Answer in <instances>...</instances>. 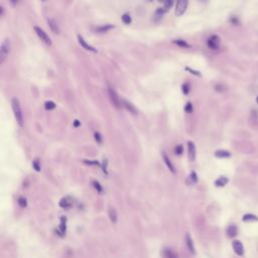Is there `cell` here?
Here are the masks:
<instances>
[{"mask_svg": "<svg viewBox=\"0 0 258 258\" xmlns=\"http://www.w3.org/2000/svg\"><path fill=\"white\" fill-rule=\"evenodd\" d=\"M215 156L219 157V159H227V157H230L231 156V153L229 151H227V150H217L216 152H215Z\"/></svg>", "mask_w": 258, "mask_h": 258, "instance_id": "obj_15", "label": "cell"}, {"mask_svg": "<svg viewBox=\"0 0 258 258\" xmlns=\"http://www.w3.org/2000/svg\"><path fill=\"white\" fill-rule=\"evenodd\" d=\"M32 167H33V168L36 169V171H40V161H38L37 159H34L32 161Z\"/></svg>", "mask_w": 258, "mask_h": 258, "instance_id": "obj_31", "label": "cell"}, {"mask_svg": "<svg viewBox=\"0 0 258 258\" xmlns=\"http://www.w3.org/2000/svg\"><path fill=\"white\" fill-rule=\"evenodd\" d=\"M184 70H187V71H188L190 73H192V74H194V75H197V76H201V74H200L199 72H196V71H194V70H192L191 68H188V67H186L184 68Z\"/></svg>", "mask_w": 258, "mask_h": 258, "instance_id": "obj_35", "label": "cell"}, {"mask_svg": "<svg viewBox=\"0 0 258 258\" xmlns=\"http://www.w3.org/2000/svg\"><path fill=\"white\" fill-rule=\"evenodd\" d=\"M108 93H109V97H110V100H111V102H112V104L116 107V108L119 109L121 107L122 101L119 99L118 94L116 93V91L114 90V88L111 87L110 85H108Z\"/></svg>", "mask_w": 258, "mask_h": 258, "instance_id": "obj_3", "label": "cell"}, {"mask_svg": "<svg viewBox=\"0 0 258 258\" xmlns=\"http://www.w3.org/2000/svg\"><path fill=\"white\" fill-rule=\"evenodd\" d=\"M188 0H178L176 5V16H180L183 15L188 8Z\"/></svg>", "mask_w": 258, "mask_h": 258, "instance_id": "obj_5", "label": "cell"}, {"mask_svg": "<svg viewBox=\"0 0 258 258\" xmlns=\"http://www.w3.org/2000/svg\"><path fill=\"white\" fill-rule=\"evenodd\" d=\"M122 104H123V106L125 107V109L128 111V112H130L131 114L133 115H137L138 114V111L136 109V107L133 105V104H131L129 101H127V100H124L123 99L122 100Z\"/></svg>", "mask_w": 258, "mask_h": 258, "instance_id": "obj_9", "label": "cell"}, {"mask_svg": "<svg viewBox=\"0 0 258 258\" xmlns=\"http://www.w3.org/2000/svg\"><path fill=\"white\" fill-rule=\"evenodd\" d=\"M94 137H95V140L97 141L99 144L102 143V140H103V139H102V135H101V134H100L99 132H95V133H94Z\"/></svg>", "mask_w": 258, "mask_h": 258, "instance_id": "obj_33", "label": "cell"}, {"mask_svg": "<svg viewBox=\"0 0 258 258\" xmlns=\"http://www.w3.org/2000/svg\"><path fill=\"white\" fill-rule=\"evenodd\" d=\"M9 52H10V40L9 38H5L2 41L1 48H0V61H1V63L5 61Z\"/></svg>", "mask_w": 258, "mask_h": 258, "instance_id": "obj_2", "label": "cell"}, {"mask_svg": "<svg viewBox=\"0 0 258 258\" xmlns=\"http://www.w3.org/2000/svg\"><path fill=\"white\" fill-rule=\"evenodd\" d=\"M164 255H165V258H179L178 255L174 252V251H171V249H167L164 251Z\"/></svg>", "mask_w": 258, "mask_h": 258, "instance_id": "obj_20", "label": "cell"}, {"mask_svg": "<svg viewBox=\"0 0 258 258\" xmlns=\"http://www.w3.org/2000/svg\"><path fill=\"white\" fill-rule=\"evenodd\" d=\"M175 152H176V154H178V155L182 154V153L184 152V147H183V145H182V144H179L178 146H176Z\"/></svg>", "mask_w": 258, "mask_h": 258, "instance_id": "obj_28", "label": "cell"}, {"mask_svg": "<svg viewBox=\"0 0 258 258\" xmlns=\"http://www.w3.org/2000/svg\"><path fill=\"white\" fill-rule=\"evenodd\" d=\"M61 233H63V234H65V232H66V217H61Z\"/></svg>", "mask_w": 258, "mask_h": 258, "instance_id": "obj_25", "label": "cell"}, {"mask_svg": "<svg viewBox=\"0 0 258 258\" xmlns=\"http://www.w3.org/2000/svg\"><path fill=\"white\" fill-rule=\"evenodd\" d=\"M11 107H12L15 120H16L19 126L22 127L23 126V114H22L20 103H19V100L17 98H12V100H11Z\"/></svg>", "mask_w": 258, "mask_h": 258, "instance_id": "obj_1", "label": "cell"}, {"mask_svg": "<svg viewBox=\"0 0 258 258\" xmlns=\"http://www.w3.org/2000/svg\"><path fill=\"white\" fill-rule=\"evenodd\" d=\"M48 25L53 33H56V34L60 33V27H59V25H57V21L53 18H48Z\"/></svg>", "mask_w": 258, "mask_h": 258, "instance_id": "obj_11", "label": "cell"}, {"mask_svg": "<svg viewBox=\"0 0 258 258\" xmlns=\"http://www.w3.org/2000/svg\"><path fill=\"white\" fill-rule=\"evenodd\" d=\"M10 3H11V5L12 6H15L17 4V2H18V0H9Z\"/></svg>", "mask_w": 258, "mask_h": 258, "instance_id": "obj_36", "label": "cell"}, {"mask_svg": "<svg viewBox=\"0 0 258 258\" xmlns=\"http://www.w3.org/2000/svg\"><path fill=\"white\" fill-rule=\"evenodd\" d=\"M256 102H257V104H258V96L256 97Z\"/></svg>", "mask_w": 258, "mask_h": 258, "instance_id": "obj_40", "label": "cell"}, {"mask_svg": "<svg viewBox=\"0 0 258 258\" xmlns=\"http://www.w3.org/2000/svg\"><path fill=\"white\" fill-rule=\"evenodd\" d=\"M159 1H160V2H164L165 0H159Z\"/></svg>", "mask_w": 258, "mask_h": 258, "instance_id": "obj_39", "label": "cell"}, {"mask_svg": "<svg viewBox=\"0 0 258 258\" xmlns=\"http://www.w3.org/2000/svg\"><path fill=\"white\" fill-rule=\"evenodd\" d=\"M186 244H187L188 249L190 250V252L194 254L195 253V246H194V242H192L190 234H187V236H186Z\"/></svg>", "mask_w": 258, "mask_h": 258, "instance_id": "obj_14", "label": "cell"}, {"mask_svg": "<svg viewBox=\"0 0 258 258\" xmlns=\"http://www.w3.org/2000/svg\"><path fill=\"white\" fill-rule=\"evenodd\" d=\"M18 205L20 206L21 208H25L26 206H27V202H26V199L23 198V197L19 198V199H18Z\"/></svg>", "mask_w": 258, "mask_h": 258, "instance_id": "obj_26", "label": "cell"}, {"mask_svg": "<svg viewBox=\"0 0 258 258\" xmlns=\"http://www.w3.org/2000/svg\"><path fill=\"white\" fill-rule=\"evenodd\" d=\"M60 206L61 208H69V207H71V203L68 202V199H63L60 202Z\"/></svg>", "mask_w": 258, "mask_h": 258, "instance_id": "obj_24", "label": "cell"}, {"mask_svg": "<svg viewBox=\"0 0 258 258\" xmlns=\"http://www.w3.org/2000/svg\"><path fill=\"white\" fill-rule=\"evenodd\" d=\"M174 44H176V45H179V47H182V48H190L191 45L188 44L187 41L182 40H174Z\"/></svg>", "mask_w": 258, "mask_h": 258, "instance_id": "obj_19", "label": "cell"}, {"mask_svg": "<svg viewBox=\"0 0 258 258\" xmlns=\"http://www.w3.org/2000/svg\"><path fill=\"white\" fill-rule=\"evenodd\" d=\"M44 108L45 110H53L56 108V104L53 101H47L44 103Z\"/></svg>", "mask_w": 258, "mask_h": 258, "instance_id": "obj_22", "label": "cell"}, {"mask_svg": "<svg viewBox=\"0 0 258 258\" xmlns=\"http://www.w3.org/2000/svg\"><path fill=\"white\" fill-rule=\"evenodd\" d=\"M188 159L190 160H195L196 159V146L195 143L192 141L188 142Z\"/></svg>", "mask_w": 258, "mask_h": 258, "instance_id": "obj_10", "label": "cell"}, {"mask_svg": "<svg viewBox=\"0 0 258 258\" xmlns=\"http://www.w3.org/2000/svg\"><path fill=\"white\" fill-rule=\"evenodd\" d=\"M163 159L164 163L167 164V168L172 172V174H175V172H176V168H175V167H174V164H172V163L171 161V159H168V156H167V154H165L164 152H163Z\"/></svg>", "mask_w": 258, "mask_h": 258, "instance_id": "obj_12", "label": "cell"}, {"mask_svg": "<svg viewBox=\"0 0 258 258\" xmlns=\"http://www.w3.org/2000/svg\"><path fill=\"white\" fill-rule=\"evenodd\" d=\"M184 111H186L187 113H192V111H194V108H192V103L191 102H188L186 104V106H184Z\"/></svg>", "mask_w": 258, "mask_h": 258, "instance_id": "obj_27", "label": "cell"}, {"mask_svg": "<svg viewBox=\"0 0 258 258\" xmlns=\"http://www.w3.org/2000/svg\"><path fill=\"white\" fill-rule=\"evenodd\" d=\"M93 184H94V188H95L96 190H97L99 192H103V188H102L101 184H99V182H97V180H94Z\"/></svg>", "mask_w": 258, "mask_h": 258, "instance_id": "obj_32", "label": "cell"}, {"mask_svg": "<svg viewBox=\"0 0 258 258\" xmlns=\"http://www.w3.org/2000/svg\"><path fill=\"white\" fill-rule=\"evenodd\" d=\"M109 218H110V220L112 223H116L117 222V212L115 209H113V208H111V209L109 210Z\"/></svg>", "mask_w": 258, "mask_h": 258, "instance_id": "obj_17", "label": "cell"}, {"mask_svg": "<svg viewBox=\"0 0 258 258\" xmlns=\"http://www.w3.org/2000/svg\"><path fill=\"white\" fill-rule=\"evenodd\" d=\"M33 28H34V32H36V33L37 34V36L40 38V40L44 41L47 45H52L53 44V41H52L51 38H49V36L40 27V26H36V25Z\"/></svg>", "mask_w": 258, "mask_h": 258, "instance_id": "obj_4", "label": "cell"}, {"mask_svg": "<svg viewBox=\"0 0 258 258\" xmlns=\"http://www.w3.org/2000/svg\"><path fill=\"white\" fill-rule=\"evenodd\" d=\"M80 125H81V123H80L79 120H75V121H74V126H75V127H79Z\"/></svg>", "mask_w": 258, "mask_h": 258, "instance_id": "obj_38", "label": "cell"}, {"mask_svg": "<svg viewBox=\"0 0 258 258\" xmlns=\"http://www.w3.org/2000/svg\"><path fill=\"white\" fill-rule=\"evenodd\" d=\"M232 247L234 249V251L235 253L237 254V255H239V256H242L244 254V248H243V245H242V243L240 241H238V240H235L233 241V243H232Z\"/></svg>", "mask_w": 258, "mask_h": 258, "instance_id": "obj_8", "label": "cell"}, {"mask_svg": "<svg viewBox=\"0 0 258 258\" xmlns=\"http://www.w3.org/2000/svg\"><path fill=\"white\" fill-rule=\"evenodd\" d=\"M122 18V21L124 22L125 24H129V23H131V16L129 15V13H124L121 16Z\"/></svg>", "mask_w": 258, "mask_h": 258, "instance_id": "obj_21", "label": "cell"}, {"mask_svg": "<svg viewBox=\"0 0 258 258\" xmlns=\"http://www.w3.org/2000/svg\"><path fill=\"white\" fill-rule=\"evenodd\" d=\"M171 6H172V0H165V1H164V6H163L164 10L167 11L168 9H171Z\"/></svg>", "mask_w": 258, "mask_h": 258, "instance_id": "obj_29", "label": "cell"}, {"mask_svg": "<svg viewBox=\"0 0 258 258\" xmlns=\"http://www.w3.org/2000/svg\"><path fill=\"white\" fill-rule=\"evenodd\" d=\"M149 1H151V0H149Z\"/></svg>", "mask_w": 258, "mask_h": 258, "instance_id": "obj_42", "label": "cell"}, {"mask_svg": "<svg viewBox=\"0 0 258 258\" xmlns=\"http://www.w3.org/2000/svg\"><path fill=\"white\" fill-rule=\"evenodd\" d=\"M207 44L211 49L216 51V49H218L219 47H220V37L218 36H212L209 40H208Z\"/></svg>", "mask_w": 258, "mask_h": 258, "instance_id": "obj_6", "label": "cell"}, {"mask_svg": "<svg viewBox=\"0 0 258 258\" xmlns=\"http://www.w3.org/2000/svg\"><path fill=\"white\" fill-rule=\"evenodd\" d=\"M258 218L251 214H247L243 217V221H257Z\"/></svg>", "mask_w": 258, "mask_h": 258, "instance_id": "obj_23", "label": "cell"}, {"mask_svg": "<svg viewBox=\"0 0 258 258\" xmlns=\"http://www.w3.org/2000/svg\"><path fill=\"white\" fill-rule=\"evenodd\" d=\"M237 232H238V230H237V227L235 226V225H231L228 227V230H227V233H228V236L231 237V238H233L235 237L237 235Z\"/></svg>", "mask_w": 258, "mask_h": 258, "instance_id": "obj_16", "label": "cell"}, {"mask_svg": "<svg viewBox=\"0 0 258 258\" xmlns=\"http://www.w3.org/2000/svg\"><path fill=\"white\" fill-rule=\"evenodd\" d=\"M78 36V40H79V44H81V47H83L85 49H86V51H89V52L95 53H98L97 49H96L95 48H93V47H92V45H90L89 44H88V42L84 40L83 36H81V34H78V36Z\"/></svg>", "mask_w": 258, "mask_h": 258, "instance_id": "obj_7", "label": "cell"}, {"mask_svg": "<svg viewBox=\"0 0 258 258\" xmlns=\"http://www.w3.org/2000/svg\"><path fill=\"white\" fill-rule=\"evenodd\" d=\"M42 1H45V0H42Z\"/></svg>", "mask_w": 258, "mask_h": 258, "instance_id": "obj_41", "label": "cell"}, {"mask_svg": "<svg viewBox=\"0 0 258 258\" xmlns=\"http://www.w3.org/2000/svg\"><path fill=\"white\" fill-rule=\"evenodd\" d=\"M228 179L225 178V176H221V178H219L216 182H215V184H216L217 187H224L228 183Z\"/></svg>", "mask_w": 258, "mask_h": 258, "instance_id": "obj_18", "label": "cell"}, {"mask_svg": "<svg viewBox=\"0 0 258 258\" xmlns=\"http://www.w3.org/2000/svg\"><path fill=\"white\" fill-rule=\"evenodd\" d=\"M112 28H114V25L106 24V25H102V26H98V27H96L95 32H98V33H104V32H109V30H111Z\"/></svg>", "mask_w": 258, "mask_h": 258, "instance_id": "obj_13", "label": "cell"}, {"mask_svg": "<svg viewBox=\"0 0 258 258\" xmlns=\"http://www.w3.org/2000/svg\"><path fill=\"white\" fill-rule=\"evenodd\" d=\"M85 163H88V164H99L97 161H88V160H85Z\"/></svg>", "mask_w": 258, "mask_h": 258, "instance_id": "obj_37", "label": "cell"}, {"mask_svg": "<svg viewBox=\"0 0 258 258\" xmlns=\"http://www.w3.org/2000/svg\"><path fill=\"white\" fill-rule=\"evenodd\" d=\"M191 180H192V183H197L198 182V176H197V174H196L195 171H192L191 172Z\"/></svg>", "mask_w": 258, "mask_h": 258, "instance_id": "obj_34", "label": "cell"}, {"mask_svg": "<svg viewBox=\"0 0 258 258\" xmlns=\"http://www.w3.org/2000/svg\"><path fill=\"white\" fill-rule=\"evenodd\" d=\"M182 90H183V93L184 95H188V93H190V85H188V83L184 84L183 87H182Z\"/></svg>", "mask_w": 258, "mask_h": 258, "instance_id": "obj_30", "label": "cell"}]
</instances>
